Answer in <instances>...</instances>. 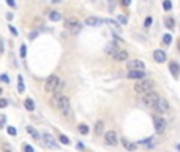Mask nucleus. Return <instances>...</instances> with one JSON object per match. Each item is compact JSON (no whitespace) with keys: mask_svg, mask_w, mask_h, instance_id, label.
I'll return each instance as SVG.
<instances>
[{"mask_svg":"<svg viewBox=\"0 0 180 152\" xmlns=\"http://www.w3.org/2000/svg\"><path fill=\"white\" fill-rule=\"evenodd\" d=\"M134 91L138 94H145L149 91H153V81L152 79H138V82L134 84Z\"/></svg>","mask_w":180,"mask_h":152,"instance_id":"f257e3e1","label":"nucleus"},{"mask_svg":"<svg viewBox=\"0 0 180 152\" xmlns=\"http://www.w3.org/2000/svg\"><path fill=\"white\" fill-rule=\"evenodd\" d=\"M158 100H160V95L156 92H153V91H149V92L142 94V101H144L145 106H152V108H155V105L158 103Z\"/></svg>","mask_w":180,"mask_h":152,"instance_id":"f03ea898","label":"nucleus"},{"mask_svg":"<svg viewBox=\"0 0 180 152\" xmlns=\"http://www.w3.org/2000/svg\"><path fill=\"white\" fill-rule=\"evenodd\" d=\"M57 108L62 111V114L63 116H70V112H71V106H70V98L68 97H63L62 95V98L59 101V106Z\"/></svg>","mask_w":180,"mask_h":152,"instance_id":"7ed1b4c3","label":"nucleus"},{"mask_svg":"<svg viewBox=\"0 0 180 152\" xmlns=\"http://www.w3.org/2000/svg\"><path fill=\"white\" fill-rule=\"evenodd\" d=\"M59 81H60L59 76H55V75L49 76L46 79V84H44V91H46V92H54L55 87H57V84H59Z\"/></svg>","mask_w":180,"mask_h":152,"instance_id":"20e7f679","label":"nucleus"},{"mask_svg":"<svg viewBox=\"0 0 180 152\" xmlns=\"http://www.w3.org/2000/svg\"><path fill=\"white\" fill-rule=\"evenodd\" d=\"M153 125H155V132L158 133V135L164 133V130H166V121L163 119V117L155 116L153 117Z\"/></svg>","mask_w":180,"mask_h":152,"instance_id":"39448f33","label":"nucleus"},{"mask_svg":"<svg viewBox=\"0 0 180 152\" xmlns=\"http://www.w3.org/2000/svg\"><path fill=\"white\" fill-rule=\"evenodd\" d=\"M147 73L144 70H128V78L130 79H144Z\"/></svg>","mask_w":180,"mask_h":152,"instance_id":"423d86ee","label":"nucleus"},{"mask_svg":"<svg viewBox=\"0 0 180 152\" xmlns=\"http://www.w3.org/2000/svg\"><path fill=\"white\" fill-rule=\"evenodd\" d=\"M104 141L108 143L109 146H115L117 144V133L114 132V130H109V132H106V135H104Z\"/></svg>","mask_w":180,"mask_h":152,"instance_id":"0eeeda50","label":"nucleus"},{"mask_svg":"<svg viewBox=\"0 0 180 152\" xmlns=\"http://www.w3.org/2000/svg\"><path fill=\"white\" fill-rule=\"evenodd\" d=\"M153 59H155L156 64H163V62H166V51H161V49L153 51Z\"/></svg>","mask_w":180,"mask_h":152,"instance_id":"6e6552de","label":"nucleus"},{"mask_svg":"<svg viewBox=\"0 0 180 152\" xmlns=\"http://www.w3.org/2000/svg\"><path fill=\"white\" fill-rule=\"evenodd\" d=\"M112 57H114L115 60H119V62H123V60H126L128 59V51H123V49H117L114 54H112Z\"/></svg>","mask_w":180,"mask_h":152,"instance_id":"1a4fd4ad","label":"nucleus"},{"mask_svg":"<svg viewBox=\"0 0 180 152\" xmlns=\"http://www.w3.org/2000/svg\"><path fill=\"white\" fill-rule=\"evenodd\" d=\"M128 70H144V62L142 60H131L126 64Z\"/></svg>","mask_w":180,"mask_h":152,"instance_id":"9d476101","label":"nucleus"},{"mask_svg":"<svg viewBox=\"0 0 180 152\" xmlns=\"http://www.w3.org/2000/svg\"><path fill=\"white\" fill-rule=\"evenodd\" d=\"M101 24H103V19L95 18V16H90V18L86 19V25H90V27H98Z\"/></svg>","mask_w":180,"mask_h":152,"instance_id":"9b49d317","label":"nucleus"},{"mask_svg":"<svg viewBox=\"0 0 180 152\" xmlns=\"http://www.w3.org/2000/svg\"><path fill=\"white\" fill-rule=\"evenodd\" d=\"M41 138L44 139V143H46V146H49V148H59V144L54 141V138L51 136L49 133H43V135H41Z\"/></svg>","mask_w":180,"mask_h":152,"instance_id":"f8f14e48","label":"nucleus"},{"mask_svg":"<svg viewBox=\"0 0 180 152\" xmlns=\"http://www.w3.org/2000/svg\"><path fill=\"white\" fill-rule=\"evenodd\" d=\"M167 108H169V103H167V100H166V98H160V100H158V103L155 105V109H156V111H160V112L166 111Z\"/></svg>","mask_w":180,"mask_h":152,"instance_id":"ddd939ff","label":"nucleus"},{"mask_svg":"<svg viewBox=\"0 0 180 152\" xmlns=\"http://www.w3.org/2000/svg\"><path fill=\"white\" fill-rule=\"evenodd\" d=\"M169 70H171V73H172V76L177 79L179 75H180V65L177 64V62H171V64H169Z\"/></svg>","mask_w":180,"mask_h":152,"instance_id":"4468645a","label":"nucleus"},{"mask_svg":"<svg viewBox=\"0 0 180 152\" xmlns=\"http://www.w3.org/2000/svg\"><path fill=\"white\" fill-rule=\"evenodd\" d=\"M103 128H104L103 121H98L95 124V135H97V136H101V135H103Z\"/></svg>","mask_w":180,"mask_h":152,"instance_id":"2eb2a0df","label":"nucleus"},{"mask_svg":"<svg viewBox=\"0 0 180 152\" xmlns=\"http://www.w3.org/2000/svg\"><path fill=\"white\" fill-rule=\"evenodd\" d=\"M76 24H79V21H77L76 18H66L65 19V27H66V29H71V27L73 25H76Z\"/></svg>","mask_w":180,"mask_h":152,"instance_id":"dca6fc26","label":"nucleus"},{"mask_svg":"<svg viewBox=\"0 0 180 152\" xmlns=\"http://www.w3.org/2000/svg\"><path fill=\"white\" fill-rule=\"evenodd\" d=\"M122 143H123V148H125V149H128V151H134V149H138V144L130 143L128 139H122Z\"/></svg>","mask_w":180,"mask_h":152,"instance_id":"f3484780","label":"nucleus"},{"mask_svg":"<svg viewBox=\"0 0 180 152\" xmlns=\"http://www.w3.org/2000/svg\"><path fill=\"white\" fill-rule=\"evenodd\" d=\"M49 19L52 22H57V21L62 19V14L59 13V11H51V13H49Z\"/></svg>","mask_w":180,"mask_h":152,"instance_id":"a211bd4d","label":"nucleus"},{"mask_svg":"<svg viewBox=\"0 0 180 152\" xmlns=\"http://www.w3.org/2000/svg\"><path fill=\"white\" fill-rule=\"evenodd\" d=\"M24 106H25V109H29V111H33V109H35V103H33L32 98L24 100Z\"/></svg>","mask_w":180,"mask_h":152,"instance_id":"6ab92c4d","label":"nucleus"},{"mask_svg":"<svg viewBox=\"0 0 180 152\" xmlns=\"http://www.w3.org/2000/svg\"><path fill=\"white\" fill-rule=\"evenodd\" d=\"M25 130H27V132H29V133L32 135V136H33V138H36V139H40V133H38V132H36V130H35V128H33V127H30V125H27V127H25Z\"/></svg>","mask_w":180,"mask_h":152,"instance_id":"aec40b11","label":"nucleus"},{"mask_svg":"<svg viewBox=\"0 0 180 152\" xmlns=\"http://www.w3.org/2000/svg\"><path fill=\"white\" fill-rule=\"evenodd\" d=\"M164 24H166V27H167V29H174V27H176V21H174L172 18H166L164 19Z\"/></svg>","mask_w":180,"mask_h":152,"instance_id":"412c9836","label":"nucleus"},{"mask_svg":"<svg viewBox=\"0 0 180 152\" xmlns=\"http://www.w3.org/2000/svg\"><path fill=\"white\" fill-rule=\"evenodd\" d=\"M24 91H25V87H24V79H22V76H19V78H18V92L22 94Z\"/></svg>","mask_w":180,"mask_h":152,"instance_id":"4be33fe9","label":"nucleus"},{"mask_svg":"<svg viewBox=\"0 0 180 152\" xmlns=\"http://www.w3.org/2000/svg\"><path fill=\"white\" fill-rule=\"evenodd\" d=\"M161 41L164 43L166 46H167V44H171V41H172V35H171V33H164V35H163V38H161Z\"/></svg>","mask_w":180,"mask_h":152,"instance_id":"5701e85b","label":"nucleus"},{"mask_svg":"<svg viewBox=\"0 0 180 152\" xmlns=\"http://www.w3.org/2000/svg\"><path fill=\"white\" fill-rule=\"evenodd\" d=\"M81 29H82V25H81V22H79V24L73 25L71 29H70V32L73 33V35H76V33H79V32H81Z\"/></svg>","mask_w":180,"mask_h":152,"instance_id":"b1692460","label":"nucleus"},{"mask_svg":"<svg viewBox=\"0 0 180 152\" xmlns=\"http://www.w3.org/2000/svg\"><path fill=\"white\" fill-rule=\"evenodd\" d=\"M115 51H117V46H115V44H112V43H111V44H108V46H106V52L111 54V55L114 54Z\"/></svg>","mask_w":180,"mask_h":152,"instance_id":"393cba45","label":"nucleus"},{"mask_svg":"<svg viewBox=\"0 0 180 152\" xmlns=\"http://www.w3.org/2000/svg\"><path fill=\"white\" fill-rule=\"evenodd\" d=\"M163 8H164L166 11H169V10L172 8V3H171V0H164V2H163Z\"/></svg>","mask_w":180,"mask_h":152,"instance_id":"a878e982","label":"nucleus"},{"mask_svg":"<svg viewBox=\"0 0 180 152\" xmlns=\"http://www.w3.org/2000/svg\"><path fill=\"white\" fill-rule=\"evenodd\" d=\"M79 132H81L82 135H87V133H89V127L86 125V124H81V125H79Z\"/></svg>","mask_w":180,"mask_h":152,"instance_id":"bb28decb","label":"nucleus"},{"mask_svg":"<svg viewBox=\"0 0 180 152\" xmlns=\"http://www.w3.org/2000/svg\"><path fill=\"white\" fill-rule=\"evenodd\" d=\"M7 132H8V135H11V136H16V135H18V130H16L14 127H7Z\"/></svg>","mask_w":180,"mask_h":152,"instance_id":"cd10ccee","label":"nucleus"},{"mask_svg":"<svg viewBox=\"0 0 180 152\" xmlns=\"http://www.w3.org/2000/svg\"><path fill=\"white\" fill-rule=\"evenodd\" d=\"M5 124H7V116L0 114V127H5Z\"/></svg>","mask_w":180,"mask_h":152,"instance_id":"c85d7f7f","label":"nucleus"},{"mask_svg":"<svg viewBox=\"0 0 180 152\" xmlns=\"http://www.w3.org/2000/svg\"><path fill=\"white\" fill-rule=\"evenodd\" d=\"M60 143L62 144H70V139L65 136V135H60Z\"/></svg>","mask_w":180,"mask_h":152,"instance_id":"c756f323","label":"nucleus"},{"mask_svg":"<svg viewBox=\"0 0 180 152\" xmlns=\"http://www.w3.org/2000/svg\"><path fill=\"white\" fill-rule=\"evenodd\" d=\"M7 106H8V100L0 98V108H7Z\"/></svg>","mask_w":180,"mask_h":152,"instance_id":"7c9ffc66","label":"nucleus"},{"mask_svg":"<svg viewBox=\"0 0 180 152\" xmlns=\"http://www.w3.org/2000/svg\"><path fill=\"white\" fill-rule=\"evenodd\" d=\"M117 19H119V22H122V24H126V22H128V18H126V16H122V14Z\"/></svg>","mask_w":180,"mask_h":152,"instance_id":"2f4dec72","label":"nucleus"},{"mask_svg":"<svg viewBox=\"0 0 180 152\" xmlns=\"http://www.w3.org/2000/svg\"><path fill=\"white\" fill-rule=\"evenodd\" d=\"M8 29H10V32H11V33H13V35H14V37H18V30H16V29H14V25H11V24H10V25H8Z\"/></svg>","mask_w":180,"mask_h":152,"instance_id":"473e14b6","label":"nucleus"},{"mask_svg":"<svg viewBox=\"0 0 180 152\" xmlns=\"http://www.w3.org/2000/svg\"><path fill=\"white\" fill-rule=\"evenodd\" d=\"M22 149H24L25 152H33V148L29 146V144H24V146H22Z\"/></svg>","mask_w":180,"mask_h":152,"instance_id":"72a5a7b5","label":"nucleus"},{"mask_svg":"<svg viewBox=\"0 0 180 152\" xmlns=\"http://www.w3.org/2000/svg\"><path fill=\"white\" fill-rule=\"evenodd\" d=\"M152 22H153V21H152V18H145L144 25H145V27H150V25H152Z\"/></svg>","mask_w":180,"mask_h":152,"instance_id":"f704fd0d","label":"nucleus"},{"mask_svg":"<svg viewBox=\"0 0 180 152\" xmlns=\"http://www.w3.org/2000/svg\"><path fill=\"white\" fill-rule=\"evenodd\" d=\"M21 57H25V44L21 46Z\"/></svg>","mask_w":180,"mask_h":152,"instance_id":"c9c22d12","label":"nucleus"},{"mask_svg":"<svg viewBox=\"0 0 180 152\" xmlns=\"http://www.w3.org/2000/svg\"><path fill=\"white\" fill-rule=\"evenodd\" d=\"M7 3L10 5L11 8H16V2H14V0H7Z\"/></svg>","mask_w":180,"mask_h":152,"instance_id":"e433bc0d","label":"nucleus"},{"mask_svg":"<svg viewBox=\"0 0 180 152\" xmlns=\"http://www.w3.org/2000/svg\"><path fill=\"white\" fill-rule=\"evenodd\" d=\"M122 5H123V7H130V5H131V0H122Z\"/></svg>","mask_w":180,"mask_h":152,"instance_id":"4c0bfd02","label":"nucleus"},{"mask_svg":"<svg viewBox=\"0 0 180 152\" xmlns=\"http://www.w3.org/2000/svg\"><path fill=\"white\" fill-rule=\"evenodd\" d=\"M0 79H3L5 82H10V78L7 75H0Z\"/></svg>","mask_w":180,"mask_h":152,"instance_id":"58836bf2","label":"nucleus"},{"mask_svg":"<svg viewBox=\"0 0 180 152\" xmlns=\"http://www.w3.org/2000/svg\"><path fill=\"white\" fill-rule=\"evenodd\" d=\"M5 52V46H3V40H0V54Z\"/></svg>","mask_w":180,"mask_h":152,"instance_id":"ea45409f","label":"nucleus"},{"mask_svg":"<svg viewBox=\"0 0 180 152\" xmlns=\"http://www.w3.org/2000/svg\"><path fill=\"white\" fill-rule=\"evenodd\" d=\"M7 19H8V21L13 19V13H8V14H7Z\"/></svg>","mask_w":180,"mask_h":152,"instance_id":"a19ab883","label":"nucleus"},{"mask_svg":"<svg viewBox=\"0 0 180 152\" xmlns=\"http://www.w3.org/2000/svg\"><path fill=\"white\" fill-rule=\"evenodd\" d=\"M76 148H77V149H84V146H82L81 143H77V144H76Z\"/></svg>","mask_w":180,"mask_h":152,"instance_id":"79ce46f5","label":"nucleus"},{"mask_svg":"<svg viewBox=\"0 0 180 152\" xmlns=\"http://www.w3.org/2000/svg\"><path fill=\"white\" fill-rule=\"evenodd\" d=\"M52 3H59V2H62V0H51Z\"/></svg>","mask_w":180,"mask_h":152,"instance_id":"37998d69","label":"nucleus"},{"mask_svg":"<svg viewBox=\"0 0 180 152\" xmlns=\"http://www.w3.org/2000/svg\"><path fill=\"white\" fill-rule=\"evenodd\" d=\"M177 49L180 51V40H179V43H177Z\"/></svg>","mask_w":180,"mask_h":152,"instance_id":"c03bdc74","label":"nucleus"},{"mask_svg":"<svg viewBox=\"0 0 180 152\" xmlns=\"http://www.w3.org/2000/svg\"><path fill=\"white\" fill-rule=\"evenodd\" d=\"M2 91H3V89H2V87H0V95H2Z\"/></svg>","mask_w":180,"mask_h":152,"instance_id":"a18cd8bd","label":"nucleus"},{"mask_svg":"<svg viewBox=\"0 0 180 152\" xmlns=\"http://www.w3.org/2000/svg\"><path fill=\"white\" fill-rule=\"evenodd\" d=\"M177 149H179V151H180V144H177Z\"/></svg>","mask_w":180,"mask_h":152,"instance_id":"49530a36","label":"nucleus"},{"mask_svg":"<svg viewBox=\"0 0 180 152\" xmlns=\"http://www.w3.org/2000/svg\"><path fill=\"white\" fill-rule=\"evenodd\" d=\"M145 2H150V0H145Z\"/></svg>","mask_w":180,"mask_h":152,"instance_id":"de8ad7c7","label":"nucleus"}]
</instances>
